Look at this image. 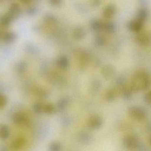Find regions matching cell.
Listing matches in <instances>:
<instances>
[{"label": "cell", "mask_w": 151, "mask_h": 151, "mask_svg": "<svg viewBox=\"0 0 151 151\" xmlns=\"http://www.w3.org/2000/svg\"><path fill=\"white\" fill-rule=\"evenodd\" d=\"M150 85V78L147 72L144 70L137 71L133 75L129 86L132 91H145Z\"/></svg>", "instance_id": "1"}, {"label": "cell", "mask_w": 151, "mask_h": 151, "mask_svg": "<svg viewBox=\"0 0 151 151\" xmlns=\"http://www.w3.org/2000/svg\"><path fill=\"white\" fill-rule=\"evenodd\" d=\"M122 142L124 146L129 150H141L143 148L137 138L133 135H125L123 138Z\"/></svg>", "instance_id": "2"}, {"label": "cell", "mask_w": 151, "mask_h": 151, "mask_svg": "<svg viewBox=\"0 0 151 151\" xmlns=\"http://www.w3.org/2000/svg\"><path fill=\"white\" fill-rule=\"evenodd\" d=\"M128 114L131 118L139 122L144 121L146 118L145 111L139 107L132 106L128 109Z\"/></svg>", "instance_id": "3"}, {"label": "cell", "mask_w": 151, "mask_h": 151, "mask_svg": "<svg viewBox=\"0 0 151 151\" xmlns=\"http://www.w3.org/2000/svg\"><path fill=\"white\" fill-rule=\"evenodd\" d=\"M103 124L102 118L98 115H93L89 118L87 122L89 128L92 129H97L100 128Z\"/></svg>", "instance_id": "4"}, {"label": "cell", "mask_w": 151, "mask_h": 151, "mask_svg": "<svg viewBox=\"0 0 151 151\" xmlns=\"http://www.w3.org/2000/svg\"><path fill=\"white\" fill-rule=\"evenodd\" d=\"M115 68L110 64L104 65L101 69V74L103 78L109 79L114 76L115 74Z\"/></svg>", "instance_id": "5"}, {"label": "cell", "mask_w": 151, "mask_h": 151, "mask_svg": "<svg viewBox=\"0 0 151 151\" xmlns=\"http://www.w3.org/2000/svg\"><path fill=\"white\" fill-rule=\"evenodd\" d=\"M136 40L141 45L147 46L150 43V37L147 33H140L136 36Z\"/></svg>", "instance_id": "6"}, {"label": "cell", "mask_w": 151, "mask_h": 151, "mask_svg": "<svg viewBox=\"0 0 151 151\" xmlns=\"http://www.w3.org/2000/svg\"><path fill=\"white\" fill-rule=\"evenodd\" d=\"M143 22H141L140 20H134V21L130 22L128 23V29L132 31L139 32L141 29L143 27Z\"/></svg>", "instance_id": "7"}, {"label": "cell", "mask_w": 151, "mask_h": 151, "mask_svg": "<svg viewBox=\"0 0 151 151\" xmlns=\"http://www.w3.org/2000/svg\"><path fill=\"white\" fill-rule=\"evenodd\" d=\"M115 12L116 7L114 5L110 4L103 10V14L106 18H110L114 16Z\"/></svg>", "instance_id": "8"}, {"label": "cell", "mask_w": 151, "mask_h": 151, "mask_svg": "<svg viewBox=\"0 0 151 151\" xmlns=\"http://www.w3.org/2000/svg\"><path fill=\"white\" fill-rule=\"evenodd\" d=\"M86 31L81 26H77L75 28L73 32V35L76 39L82 40L85 37Z\"/></svg>", "instance_id": "9"}, {"label": "cell", "mask_w": 151, "mask_h": 151, "mask_svg": "<svg viewBox=\"0 0 151 151\" xmlns=\"http://www.w3.org/2000/svg\"><path fill=\"white\" fill-rule=\"evenodd\" d=\"M104 24L102 22L98 20H93L91 21L90 23L91 28L95 31H99L103 29Z\"/></svg>", "instance_id": "10"}, {"label": "cell", "mask_w": 151, "mask_h": 151, "mask_svg": "<svg viewBox=\"0 0 151 151\" xmlns=\"http://www.w3.org/2000/svg\"><path fill=\"white\" fill-rule=\"evenodd\" d=\"M117 95L116 91L114 88H109L105 93V98L108 101H112L115 99Z\"/></svg>", "instance_id": "11"}, {"label": "cell", "mask_w": 151, "mask_h": 151, "mask_svg": "<svg viewBox=\"0 0 151 151\" xmlns=\"http://www.w3.org/2000/svg\"><path fill=\"white\" fill-rule=\"evenodd\" d=\"M137 19L144 22L147 19L148 17V12L146 9H142L139 10L137 14Z\"/></svg>", "instance_id": "12"}, {"label": "cell", "mask_w": 151, "mask_h": 151, "mask_svg": "<svg viewBox=\"0 0 151 151\" xmlns=\"http://www.w3.org/2000/svg\"><path fill=\"white\" fill-rule=\"evenodd\" d=\"M79 140L83 144H87L91 140V135L87 132H83L81 133L79 137Z\"/></svg>", "instance_id": "13"}, {"label": "cell", "mask_w": 151, "mask_h": 151, "mask_svg": "<svg viewBox=\"0 0 151 151\" xmlns=\"http://www.w3.org/2000/svg\"><path fill=\"white\" fill-rule=\"evenodd\" d=\"M103 29L109 33L114 32L116 29L115 25L113 22H109L106 23V24H104Z\"/></svg>", "instance_id": "14"}, {"label": "cell", "mask_w": 151, "mask_h": 151, "mask_svg": "<svg viewBox=\"0 0 151 151\" xmlns=\"http://www.w3.org/2000/svg\"><path fill=\"white\" fill-rule=\"evenodd\" d=\"M59 64L60 67L62 68L66 69L68 66V60L65 56L61 57L59 60Z\"/></svg>", "instance_id": "15"}, {"label": "cell", "mask_w": 151, "mask_h": 151, "mask_svg": "<svg viewBox=\"0 0 151 151\" xmlns=\"http://www.w3.org/2000/svg\"><path fill=\"white\" fill-rule=\"evenodd\" d=\"M95 43L98 46H102L104 44V40L101 37H98L95 39Z\"/></svg>", "instance_id": "16"}, {"label": "cell", "mask_w": 151, "mask_h": 151, "mask_svg": "<svg viewBox=\"0 0 151 151\" xmlns=\"http://www.w3.org/2000/svg\"><path fill=\"white\" fill-rule=\"evenodd\" d=\"M144 100L145 102L150 105L151 103V93L150 91L146 93L144 96Z\"/></svg>", "instance_id": "17"}, {"label": "cell", "mask_w": 151, "mask_h": 151, "mask_svg": "<svg viewBox=\"0 0 151 151\" xmlns=\"http://www.w3.org/2000/svg\"><path fill=\"white\" fill-rule=\"evenodd\" d=\"M69 99H63L61 100L60 103V107L61 109L64 108L68 104Z\"/></svg>", "instance_id": "18"}, {"label": "cell", "mask_w": 151, "mask_h": 151, "mask_svg": "<svg viewBox=\"0 0 151 151\" xmlns=\"http://www.w3.org/2000/svg\"><path fill=\"white\" fill-rule=\"evenodd\" d=\"M101 0H93V3L94 6H98L101 3Z\"/></svg>", "instance_id": "19"}]
</instances>
